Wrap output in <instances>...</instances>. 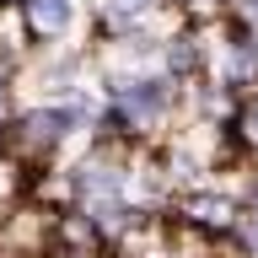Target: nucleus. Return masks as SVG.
I'll return each instance as SVG.
<instances>
[{"label":"nucleus","mask_w":258,"mask_h":258,"mask_svg":"<svg viewBox=\"0 0 258 258\" xmlns=\"http://www.w3.org/2000/svg\"><path fill=\"white\" fill-rule=\"evenodd\" d=\"M231 242L242 247V258H258V210H242L231 226Z\"/></svg>","instance_id":"4"},{"label":"nucleus","mask_w":258,"mask_h":258,"mask_svg":"<svg viewBox=\"0 0 258 258\" xmlns=\"http://www.w3.org/2000/svg\"><path fill=\"white\" fill-rule=\"evenodd\" d=\"M161 70L183 86H194L199 76H210V43L199 27H183V32H167L161 38Z\"/></svg>","instance_id":"2"},{"label":"nucleus","mask_w":258,"mask_h":258,"mask_svg":"<svg viewBox=\"0 0 258 258\" xmlns=\"http://www.w3.org/2000/svg\"><path fill=\"white\" fill-rule=\"evenodd\" d=\"M237 215H242V199L215 194V188H188L177 199V221L188 231H199V237H231Z\"/></svg>","instance_id":"1"},{"label":"nucleus","mask_w":258,"mask_h":258,"mask_svg":"<svg viewBox=\"0 0 258 258\" xmlns=\"http://www.w3.org/2000/svg\"><path fill=\"white\" fill-rule=\"evenodd\" d=\"M11 113V76H6V64H0V118Z\"/></svg>","instance_id":"5"},{"label":"nucleus","mask_w":258,"mask_h":258,"mask_svg":"<svg viewBox=\"0 0 258 258\" xmlns=\"http://www.w3.org/2000/svg\"><path fill=\"white\" fill-rule=\"evenodd\" d=\"M226 124L237 129L242 140H247V151H258V86H253V92H242V97H237V108L226 113Z\"/></svg>","instance_id":"3"}]
</instances>
